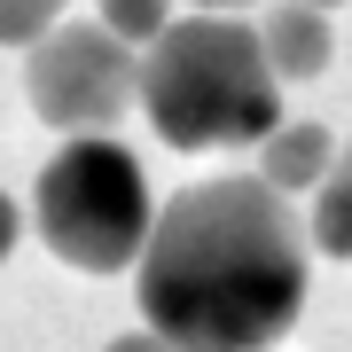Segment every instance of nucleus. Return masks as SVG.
I'll list each match as a JSON object with an SVG mask.
<instances>
[{"instance_id": "nucleus-1", "label": "nucleus", "mask_w": 352, "mask_h": 352, "mask_svg": "<svg viewBox=\"0 0 352 352\" xmlns=\"http://www.w3.org/2000/svg\"><path fill=\"white\" fill-rule=\"evenodd\" d=\"M305 305V227L266 180H196L157 212L141 314L180 352H266Z\"/></svg>"}, {"instance_id": "nucleus-2", "label": "nucleus", "mask_w": 352, "mask_h": 352, "mask_svg": "<svg viewBox=\"0 0 352 352\" xmlns=\"http://www.w3.org/2000/svg\"><path fill=\"white\" fill-rule=\"evenodd\" d=\"M141 110L173 149H243L282 133V78L235 16H180L141 55Z\"/></svg>"}, {"instance_id": "nucleus-3", "label": "nucleus", "mask_w": 352, "mask_h": 352, "mask_svg": "<svg viewBox=\"0 0 352 352\" xmlns=\"http://www.w3.org/2000/svg\"><path fill=\"white\" fill-rule=\"evenodd\" d=\"M39 235H47V251L78 266V274H118V266H133L149 251L157 235V212H149V180H141V164L126 141L110 133H87L71 141V149L47 157V173H39Z\"/></svg>"}, {"instance_id": "nucleus-4", "label": "nucleus", "mask_w": 352, "mask_h": 352, "mask_svg": "<svg viewBox=\"0 0 352 352\" xmlns=\"http://www.w3.org/2000/svg\"><path fill=\"white\" fill-rule=\"evenodd\" d=\"M24 94L47 126L87 141L110 118H126V102H141V55L102 24H55L24 55Z\"/></svg>"}, {"instance_id": "nucleus-5", "label": "nucleus", "mask_w": 352, "mask_h": 352, "mask_svg": "<svg viewBox=\"0 0 352 352\" xmlns=\"http://www.w3.org/2000/svg\"><path fill=\"white\" fill-rule=\"evenodd\" d=\"M266 63H274V78H321L329 71V16L305 8V0H282V8H266Z\"/></svg>"}, {"instance_id": "nucleus-6", "label": "nucleus", "mask_w": 352, "mask_h": 352, "mask_svg": "<svg viewBox=\"0 0 352 352\" xmlns=\"http://www.w3.org/2000/svg\"><path fill=\"white\" fill-rule=\"evenodd\" d=\"M329 164H337V149H329V126H282V133L258 149V180H266L274 196H298V188H314V196H321Z\"/></svg>"}, {"instance_id": "nucleus-7", "label": "nucleus", "mask_w": 352, "mask_h": 352, "mask_svg": "<svg viewBox=\"0 0 352 352\" xmlns=\"http://www.w3.org/2000/svg\"><path fill=\"white\" fill-rule=\"evenodd\" d=\"M314 243L329 258H352V133H344V149H337V164H329V180L314 196Z\"/></svg>"}, {"instance_id": "nucleus-8", "label": "nucleus", "mask_w": 352, "mask_h": 352, "mask_svg": "<svg viewBox=\"0 0 352 352\" xmlns=\"http://www.w3.org/2000/svg\"><path fill=\"white\" fill-rule=\"evenodd\" d=\"M102 32H118L126 47H133V39L157 47V39L173 32V0H102Z\"/></svg>"}, {"instance_id": "nucleus-9", "label": "nucleus", "mask_w": 352, "mask_h": 352, "mask_svg": "<svg viewBox=\"0 0 352 352\" xmlns=\"http://www.w3.org/2000/svg\"><path fill=\"white\" fill-rule=\"evenodd\" d=\"M71 0H0V47H39Z\"/></svg>"}, {"instance_id": "nucleus-10", "label": "nucleus", "mask_w": 352, "mask_h": 352, "mask_svg": "<svg viewBox=\"0 0 352 352\" xmlns=\"http://www.w3.org/2000/svg\"><path fill=\"white\" fill-rule=\"evenodd\" d=\"M102 352H180V344H164L157 329H141V337H110V344H102Z\"/></svg>"}, {"instance_id": "nucleus-11", "label": "nucleus", "mask_w": 352, "mask_h": 352, "mask_svg": "<svg viewBox=\"0 0 352 352\" xmlns=\"http://www.w3.org/2000/svg\"><path fill=\"white\" fill-rule=\"evenodd\" d=\"M16 251V204H8V188H0V258Z\"/></svg>"}, {"instance_id": "nucleus-12", "label": "nucleus", "mask_w": 352, "mask_h": 352, "mask_svg": "<svg viewBox=\"0 0 352 352\" xmlns=\"http://www.w3.org/2000/svg\"><path fill=\"white\" fill-rule=\"evenodd\" d=\"M204 16H227V8H251V0H196Z\"/></svg>"}, {"instance_id": "nucleus-13", "label": "nucleus", "mask_w": 352, "mask_h": 352, "mask_svg": "<svg viewBox=\"0 0 352 352\" xmlns=\"http://www.w3.org/2000/svg\"><path fill=\"white\" fill-rule=\"evenodd\" d=\"M305 8H337V0H305Z\"/></svg>"}]
</instances>
